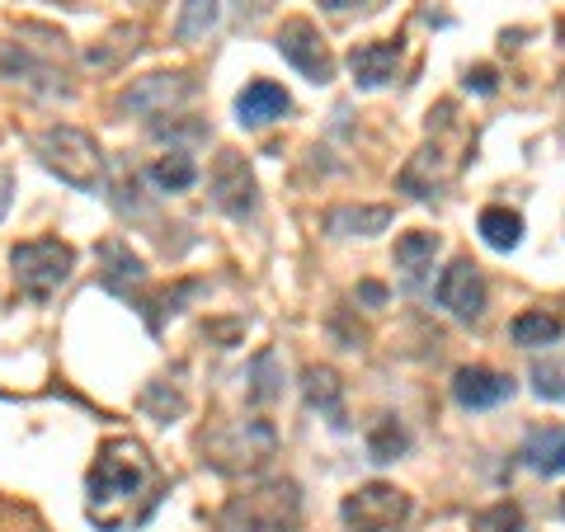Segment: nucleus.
Segmentation results:
<instances>
[{
    "label": "nucleus",
    "instance_id": "7ed1b4c3",
    "mask_svg": "<svg viewBox=\"0 0 565 532\" xmlns=\"http://www.w3.org/2000/svg\"><path fill=\"white\" fill-rule=\"evenodd\" d=\"M33 156L43 161L47 174H57V180L71 189H99V180H104V156L95 147V137L71 128V123L43 128L33 137Z\"/></svg>",
    "mask_w": 565,
    "mask_h": 532
},
{
    "label": "nucleus",
    "instance_id": "5701e85b",
    "mask_svg": "<svg viewBox=\"0 0 565 532\" xmlns=\"http://www.w3.org/2000/svg\"><path fill=\"white\" fill-rule=\"evenodd\" d=\"M405 448H411L405 429H401L392 415H382V419L373 424V434H367V457H373V462H396Z\"/></svg>",
    "mask_w": 565,
    "mask_h": 532
},
{
    "label": "nucleus",
    "instance_id": "dca6fc26",
    "mask_svg": "<svg viewBox=\"0 0 565 532\" xmlns=\"http://www.w3.org/2000/svg\"><path fill=\"white\" fill-rule=\"evenodd\" d=\"M444 184H448V170H444V151H438V147L415 151V161L401 170V189L411 193V199H419V203L438 199V189H444Z\"/></svg>",
    "mask_w": 565,
    "mask_h": 532
},
{
    "label": "nucleus",
    "instance_id": "b1692460",
    "mask_svg": "<svg viewBox=\"0 0 565 532\" xmlns=\"http://www.w3.org/2000/svg\"><path fill=\"white\" fill-rule=\"evenodd\" d=\"M212 24H217V0H184L174 33H180V43H199L212 33Z\"/></svg>",
    "mask_w": 565,
    "mask_h": 532
},
{
    "label": "nucleus",
    "instance_id": "2f4dec72",
    "mask_svg": "<svg viewBox=\"0 0 565 532\" xmlns=\"http://www.w3.org/2000/svg\"><path fill=\"white\" fill-rule=\"evenodd\" d=\"M561 509H565V504H561Z\"/></svg>",
    "mask_w": 565,
    "mask_h": 532
},
{
    "label": "nucleus",
    "instance_id": "bb28decb",
    "mask_svg": "<svg viewBox=\"0 0 565 532\" xmlns=\"http://www.w3.org/2000/svg\"><path fill=\"white\" fill-rule=\"evenodd\" d=\"M533 392L542 401H565V363L561 359H537L533 363Z\"/></svg>",
    "mask_w": 565,
    "mask_h": 532
},
{
    "label": "nucleus",
    "instance_id": "393cba45",
    "mask_svg": "<svg viewBox=\"0 0 565 532\" xmlns=\"http://www.w3.org/2000/svg\"><path fill=\"white\" fill-rule=\"evenodd\" d=\"M471 532H523V509L509 504V500L490 504V509H481L471 519Z\"/></svg>",
    "mask_w": 565,
    "mask_h": 532
},
{
    "label": "nucleus",
    "instance_id": "9d476101",
    "mask_svg": "<svg viewBox=\"0 0 565 532\" xmlns=\"http://www.w3.org/2000/svg\"><path fill=\"white\" fill-rule=\"evenodd\" d=\"M193 85L189 76H166V71H156V76H147V81H137L128 95H122V104H128L132 114H147V118H166V114H174V109H184V104L193 99Z\"/></svg>",
    "mask_w": 565,
    "mask_h": 532
},
{
    "label": "nucleus",
    "instance_id": "ddd939ff",
    "mask_svg": "<svg viewBox=\"0 0 565 532\" xmlns=\"http://www.w3.org/2000/svg\"><path fill=\"white\" fill-rule=\"evenodd\" d=\"M292 109V99L282 85L274 81H250L245 91L236 95V118H241V128H264V123H278L282 114Z\"/></svg>",
    "mask_w": 565,
    "mask_h": 532
},
{
    "label": "nucleus",
    "instance_id": "a211bd4d",
    "mask_svg": "<svg viewBox=\"0 0 565 532\" xmlns=\"http://www.w3.org/2000/svg\"><path fill=\"white\" fill-rule=\"evenodd\" d=\"M392 226V208H330L326 212V232L330 236H377Z\"/></svg>",
    "mask_w": 565,
    "mask_h": 532
},
{
    "label": "nucleus",
    "instance_id": "2eb2a0df",
    "mask_svg": "<svg viewBox=\"0 0 565 532\" xmlns=\"http://www.w3.org/2000/svg\"><path fill=\"white\" fill-rule=\"evenodd\" d=\"M434 259H438V236L434 232H405L396 241V269L405 274V288H411V292L424 288V278H429Z\"/></svg>",
    "mask_w": 565,
    "mask_h": 532
},
{
    "label": "nucleus",
    "instance_id": "6ab92c4d",
    "mask_svg": "<svg viewBox=\"0 0 565 532\" xmlns=\"http://www.w3.org/2000/svg\"><path fill=\"white\" fill-rule=\"evenodd\" d=\"M523 462L537 476H561L565 471V424L561 429H533L523 438Z\"/></svg>",
    "mask_w": 565,
    "mask_h": 532
},
{
    "label": "nucleus",
    "instance_id": "c85d7f7f",
    "mask_svg": "<svg viewBox=\"0 0 565 532\" xmlns=\"http://www.w3.org/2000/svg\"><path fill=\"white\" fill-rule=\"evenodd\" d=\"M377 0H321V10L330 14H353V10H373Z\"/></svg>",
    "mask_w": 565,
    "mask_h": 532
},
{
    "label": "nucleus",
    "instance_id": "412c9836",
    "mask_svg": "<svg viewBox=\"0 0 565 532\" xmlns=\"http://www.w3.org/2000/svg\"><path fill=\"white\" fill-rule=\"evenodd\" d=\"M481 241L490 245V251H519V241H523V217L519 212H509V208H486L481 212Z\"/></svg>",
    "mask_w": 565,
    "mask_h": 532
},
{
    "label": "nucleus",
    "instance_id": "f03ea898",
    "mask_svg": "<svg viewBox=\"0 0 565 532\" xmlns=\"http://www.w3.org/2000/svg\"><path fill=\"white\" fill-rule=\"evenodd\" d=\"M297 528H302V490H297V481H264L222 509V532H297Z\"/></svg>",
    "mask_w": 565,
    "mask_h": 532
},
{
    "label": "nucleus",
    "instance_id": "1a4fd4ad",
    "mask_svg": "<svg viewBox=\"0 0 565 532\" xmlns=\"http://www.w3.org/2000/svg\"><path fill=\"white\" fill-rule=\"evenodd\" d=\"M438 307L457 316L462 326H476L486 316V278L467 255H457L438 278Z\"/></svg>",
    "mask_w": 565,
    "mask_h": 532
},
{
    "label": "nucleus",
    "instance_id": "4be33fe9",
    "mask_svg": "<svg viewBox=\"0 0 565 532\" xmlns=\"http://www.w3.org/2000/svg\"><path fill=\"white\" fill-rule=\"evenodd\" d=\"M151 184L161 193H184V189L199 184V166H193L189 151H166L161 161L151 166Z\"/></svg>",
    "mask_w": 565,
    "mask_h": 532
},
{
    "label": "nucleus",
    "instance_id": "f3484780",
    "mask_svg": "<svg viewBox=\"0 0 565 532\" xmlns=\"http://www.w3.org/2000/svg\"><path fill=\"white\" fill-rule=\"evenodd\" d=\"M302 392H307L311 411H321L334 429H344V382H340V372L334 368H307Z\"/></svg>",
    "mask_w": 565,
    "mask_h": 532
},
{
    "label": "nucleus",
    "instance_id": "aec40b11",
    "mask_svg": "<svg viewBox=\"0 0 565 532\" xmlns=\"http://www.w3.org/2000/svg\"><path fill=\"white\" fill-rule=\"evenodd\" d=\"M509 334H514V344H523V349H542V344H556L561 340L565 321H561L556 311H523V316H514Z\"/></svg>",
    "mask_w": 565,
    "mask_h": 532
},
{
    "label": "nucleus",
    "instance_id": "f257e3e1",
    "mask_svg": "<svg viewBox=\"0 0 565 532\" xmlns=\"http://www.w3.org/2000/svg\"><path fill=\"white\" fill-rule=\"evenodd\" d=\"M166 476L137 438H109L85 476V513L99 532H132L156 513Z\"/></svg>",
    "mask_w": 565,
    "mask_h": 532
},
{
    "label": "nucleus",
    "instance_id": "a878e982",
    "mask_svg": "<svg viewBox=\"0 0 565 532\" xmlns=\"http://www.w3.org/2000/svg\"><path fill=\"white\" fill-rule=\"evenodd\" d=\"M274 368H278V359H274V349H264L259 359H255V368H250V401L255 405H264V401H274L278 392H282V377H274Z\"/></svg>",
    "mask_w": 565,
    "mask_h": 532
},
{
    "label": "nucleus",
    "instance_id": "9b49d317",
    "mask_svg": "<svg viewBox=\"0 0 565 532\" xmlns=\"http://www.w3.org/2000/svg\"><path fill=\"white\" fill-rule=\"evenodd\" d=\"M509 396H514V377H504L494 368H457L452 377V401L462 411H490V405H500Z\"/></svg>",
    "mask_w": 565,
    "mask_h": 532
},
{
    "label": "nucleus",
    "instance_id": "39448f33",
    "mask_svg": "<svg viewBox=\"0 0 565 532\" xmlns=\"http://www.w3.org/2000/svg\"><path fill=\"white\" fill-rule=\"evenodd\" d=\"M278 448V438L274 429L264 419H245V424H226L222 434H212L203 443V453H207V462L217 467V471H259L264 462L274 457Z\"/></svg>",
    "mask_w": 565,
    "mask_h": 532
},
{
    "label": "nucleus",
    "instance_id": "c756f323",
    "mask_svg": "<svg viewBox=\"0 0 565 532\" xmlns=\"http://www.w3.org/2000/svg\"><path fill=\"white\" fill-rule=\"evenodd\" d=\"M359 297H363V301H373V307H382V301H386V288H382V283H363Z\"/></svg>",
    "mask_w": 565,
    "mask_h": 532
},
{
    "label": "nucleus",
    "instance_id": "0eeeda50",
    "mask_svg": "<svg viewBox=\"0 0 565 532\" xmlns=\"http://www.w3.org/2000/svg\"><path fill=\"white\" fill-rule=\"evenodd\" d=\"M207 189H212V203H217L226 217H255L259 208V189H255V170L245 166L241 151H217V161H212V174H207Z\"/></svg>",
    "mask_w": 565,
    "mask_h": 532
},
{
    "label": "nucleus",
    "instance_id": "6e6552de",
    "mask_svg": "<svg viewBox=\"0 0 565 532\" xmlns=\"http://www.w3.org/2000/svg\"><path fill=\"white\" fill-rule=\"evenodd\" d=\"M274 47L282 52V62H292L307 81H316V85H330L334 81V57H330V47L321 39V29H316L311 20H302V14L282 20Z\"/></svg>",
    "mask_w": 565,
    "mask_h": 532
},
{
    "label": "nucleus",
    "instance_id": "4468645a",
    "mask_svg": "<svg viewBox=\"0 0 565 532\" xmlns=\"http://www.w3.org/2000/svg\"><path fill=\"white\" fill-rule=\"evenodd\" d=\"M99 264H104L99 283H104V288H109L114 297H132L141 283H147V264H141L122 241H104V245H99Z\"/></svg>",
    "mask_w": 565,
    "mask_h": 532
},
{
    "label": "nucleus",
    "instance_id": "7c9ffc66",
    "mask_svg": "<svg viewBox=\"0 0 565 532\" xmlns=\"http://www.w3.org/2000/svg\"><path fill=\"white\" fill-rule=\"evenodd\" d=\"M10 189H14L10 170H0V217H6V212H10Z\"/></svg>",
    "mask_w": 565,
    "mask_h": 532
},
{
    "label": "nucleus",
    "instance_id": "423d86ee",
    "mask_svg": "<svg viewBox=\"0 0 565 532\" xmlns=\"http://www.w3.org/2000/svg\"><path fill=\"white\" fill-rule=\"evenodd\" d=\"M340 519H344L349 532H396L405 519H411V494L386 486V481L359 486L340 504Z\"/></svg>",
    "mask_w": 565,
    "mask_h": 532
},
{
    "label": "nucleus",
    "instance_id": "f8f14e48",
    "mask_svg": "<svg viewBox=\"0 0 565 532\" xmlns=\"http://www.w3.org/2000/svg\"><path fill=\"white\" fill-rule=\"evenodd\" d=\"M396 66H401V43L396 39H382V43H359L349 52V71L363 91H377V85L396 81Z\"/></svg>",
    "mask_w": 565,
    "mask_h": 532
},
{
    "label": "nucleus",
    "instance_id": "cd10ccee",
    "mask_svg": "<svg viewBox=\"0 0 565 532\" xmlns=\"http://www.w3.org/2000/svg\"><path fill=\"white\" fill-rule=\"evenodd\" d=\"M467 91H476V95H494V91H500V76H494L490 66H471V71H467Z\"/></svg>",
    "mask_w": 565,
    "mask_h": 532
},
{
    "label": "nucleus",
    "instance_id": "20e7f679",
    "mask_svg": "<svg viewBox=\"0 0 565 532\" xmlns=\"http://www.w3.org/2000/svg\"><path fill=\"white\" fill-rule=\"evenodd\" d=\"M76 269V251L57 236H39V241H20L10 251V274L14 288H20L29 301H47L52 292L62 288Z\"/></svg>",
    "mask_w": 565,
    "mask_h": 532
}]
</instances>
